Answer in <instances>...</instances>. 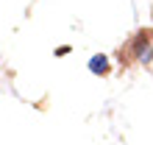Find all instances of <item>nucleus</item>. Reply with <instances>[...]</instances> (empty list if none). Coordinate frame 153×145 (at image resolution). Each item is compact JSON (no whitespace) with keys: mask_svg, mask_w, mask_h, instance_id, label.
Returning <instances> with one entry per match:
<instances>
[{"mask_svg":"<svg viewBox=\"0 0 153 145\" xmlns=\"http://www.w3.org/2000/svg\"><path fill=\"white\" fill-rule=\"evenodd\" d=\"M89 72H95V75H106V72H109V59H106L103 53L92 56V59H89Z\"/></svg>","mask_w":153,"mask_h":145,"instance_id":"nucleus-1","label":"nucleus"},{"mask_svg":"<svg viewBox=\"0 0 153 145\" xmlns=\"http://www.w3.org/2000/svg\"><path fill=\"white\" fill-rule=\"evenodd\" d=\"M150 56H153V50H150V45H148V48L139 53V59H142V61H150Z\"/></svg>","mask_w":153,"mask_h":145,"instance_id":"nucleus-2","label":"nucleus"},{"mask_svg":"<svg viewBox=\"0 0 153 145\" xmlns=\"http://www.w3.org/2000/svg\"><path fill=\"white\" fill-rule=\"evenodd\" d=\"M67 53H70V45H61V48L56 50V56H67Z\"/></svg>","mask_w":153,"mask_h":145,"instance_id":"nucleus-3","label":"nucleus"}]
</instances>
